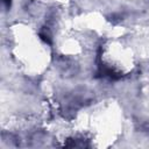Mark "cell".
<instances>
[{"label":"cell","instance_id":"cell-1","mask_svg":"<svg viewBox=\"0 0 149 149\" xmlns=\"http://www.w3.org/2000/svg\"><path fill=\"white\" fill-rule=\"evenodd\" d=\"M3 1H5L7 5H9V2H10V0H3Z\"/></svg>","mask_w":149,"mask_h":149}]
</instances>
